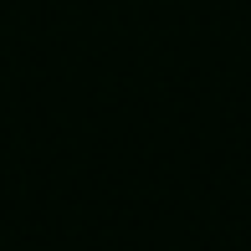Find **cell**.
Instances as JSON below:
<instances>
[]
</instances>
